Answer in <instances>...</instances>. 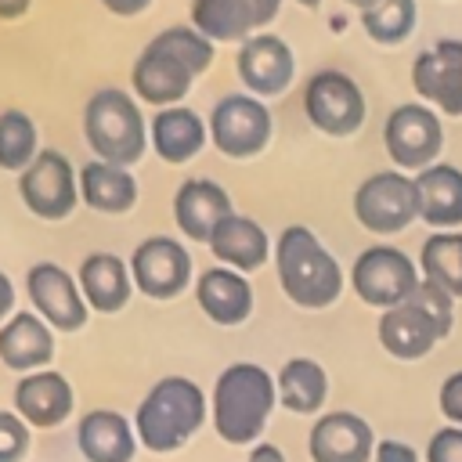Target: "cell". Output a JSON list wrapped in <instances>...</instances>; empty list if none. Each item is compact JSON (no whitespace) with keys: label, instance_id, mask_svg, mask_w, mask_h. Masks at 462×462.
Segmentation results:
<instances>
[{"label":"cell","instance_id":"cell-1","mask_svg":"<svg viewBox=\"0 0 462 462\" xmlns=\"http://www.w3.org/2000/svg\"><path fill=\"white\" fill-rule=\"evenodd\" d=\"M274 404H278L274 375L256 361H235L213 383L209 422L224 444L253 448V444H260Z\"/></svg>","mask_w":462,"mask_h":462},{"label":"cell","instance_id":"cell-2","mask_svg":"<svg viewBox=\"0 0 462 462\" xmlns=\"http://www.w3.org/2000/svg\"><path fill=\"white\" fill-rule=\"evenodd\" d=\"M206 419H209V397L202 393V386L188 375H162L141 397L130 422L141 448L155 455H170L180 451L202 430Z\"/></svg>","mask_w":462,"mask_h":462},{"label":"cell","instance_id":"cell-3","mask_svg":"<svg viewBox=\"0 0 462 462\" xmlns=\"http://www.w3.org/2000/svg\"><path fill=\"white\" fill-rule=\"evenodd\" d=\"M274 267H278L282 292L296 307H303V310H325V307H332L339 300L343 285H346L339 260L303 224L282 227V235L274 242Z\"/></svg>","mask_w":462,"mask_h":462},{"label":"cell","instance_id":"cell-4","mask_svg":"<svg viewBox=\"0 0 462 462\" xmlns=\"http://www.w3.org/2000/svg\"><path fill=\"white\" fill-rule=\"evenodd\" d=\"M83 137L94 159L134 166L148 148V123L141 116L137 97H130L119 87L94 90L83 108Z\"/></svg>","mask_w":462,"mask_h":462},{"label":"cell","instance_id":"cell-5","mask_svg":"<svg viewBox=\"0 0 462 462\" xmlns=\"http://www.w3.org/2000/svg\"><path fill=\"white\" fill-rule=\"evenodd\" d=\"M419 282L422 278H419L415 260L404 249L386 245V242L361 249L350 263V289L357 292L361 303L379 307V310L408 303V296L415 292Z\"/></svg>","mask_w":462,"mask_h":462},{"label":"cell","instance_id":"cell-6","mask_svg":"<svg viewBox=\"0 0 462 462\" xmlns=\"http://www.w3.org/2000/svg\"><path fill=\"white\" fill-rule=\"evenodd\" d=\"M303 112L314 130L328 137H350L368 116L361 83L343 69H318L303 87Z\"/></svg>","mask_w":462,"mask_h":462},{"label":"cell","instance_id":"cell-7","mask_svg":"<svg viewBox=\"0 0 462 462\" xmlns=\"http://www.w3.org/2000/svg\"><path fill=\"white\" fill-rule=\"evenodd\" d=\"M354 217L372 235H397L419 217L415 177L404 170H379L354 191Z\"/></svg>","mask_w":462,"mask_h":462},{"label":"cell","instance_id":"cell-8","mask_svg":"<svg viewBox=\"0 0 462 462\" xmlns=\"http://www.w3.org/2000/svg\"><path fill=\"white\" fill-rule=\"evenodd\" d=\"M271 112L253 94H224L209 112V144L227 159H253L271 141Z\"/></svg>","mask_w":462,"mask_h":462},{"label":"cell","instance_id":"cell-9","mask_svg":"<svg viewBox=\"0 0 462 462\" xmlns=\"http://www.w3.org/2000/svg\"><path fill=\"white\" fill-rule=\"evenodd\" d=\"M444 144V126L440 116L422 105V101H404L397 105L386 123H383V148L393 159L397 170H426L437 162Z\"/></svg>","mask_w":462,"mask_h":462},{"label":"cell","instance_id":"cell-10","mask_svg":"<svg viewBox=\"0 0 462 462\" xmlns=\"http://www.w3.org/2000/svg\"><path fill=\"white\" fill-rule=\"evenodd\" d=\"M18 195L40 220H65L79 202V170H72L58 148H40V155L18 173Z\"/></svg>","mask_w":462,"mask_h":462},{"label":"cell","instance_id":"cell-11","mask_svg":"<svg viewBox=\"0 0 462 462\" xmlns=\"http://www.w3.org/2000/svg\"><path fill=\"white\" fill-rule=\"evenodd\" d=\"M191 253L180 238L170 235H148L130 253V278L134 289L148 300H173L191 285Z\"/></svg>","mask_w":462,"mask_h":462},{"label":"cell","instance_id":"cell-12","mask_svg":"<svg viewBox=\"0 0 462 462\" xmlns=\"http://www.w3.org/2000/svg\"><path fill=\"white\" fill-rule=\"evenodd\" d=\"M25 292L32 310L54 328V332H79L87 325V300L79 292V282L54 260H40L25 274Z\"/></svg>","mask_w":462,"mask_h":462},{"label":"cell","instance_id":"cell-13","mask_svg":"<svg viewBox=\"0 0 462 462\" xmlns=\"http://www.w3.org/2000/svg\"><path fill=\"white\" fill-rule=\"evenodd\" d=\"M235 72L245 83V94H253V97H278V94L289 90V83L296 76V58H292V47L278 32L260 29L245 43H238Z\"/></svg>","mask_w":462,"mask_h":462},{"label":"cell","instance_id":"cell-14","mask_svg":"<svg viewBox=\"0 0 462 462\" xmlns=\"http://www.w3.org/2000/svg\"><path fill=\"white\" fill-rule=\"evenodd\" d=\"M411 87L422 105L462 116V40L444 36L430 51H419L411 61Z\"/></svg>","mask_w":462,"mask_h":462},{"label":"cell","instance_id":"cell-15","mask_svg":"<svg viewBox=\"0 0 462 462\" xmlns=\"http://www.w3.org/2000/svg\"><path fill=\"white\" fill-rule=\"evenodd\" d=\"M310 462H372L375 433L357 411H325L307 433Z\"/></svg>","mask_w":462,"mask_h":462},{"label":"cell","instance_id":"cell-16","mask_svg":"<svg viewBox=\"0 0 462 462\" xmlns=\"http://www.w3.org/2000/svg\"><path fill=\"white\" fill-rule=\"evenodd\" d=\"M72 408H76L72 383L54 368L29 372L14 383V411L25 419L29 430H54L72 415Z\"/></svg>","mask_w":462,"mask_h":462},{"label":"cell","instance_id":"cell-17","mask_svg":"<svg viewBox=\"0 0 462 462\" xmlns=\"http://www.w3.org/2000/svg\"><path fill=\"white\" fill-rule=\"evenodd\" d=\"M195 76L170 54L155 51L152 43H144V51L137 54L134 69H130V90L137 101L155 105V108H173L188 97Z\"/></svg>","mask_w":462,"mask_h":462},{"label":"cell","instance_id":"cell-18","mask_svg":"<svg viewBox=\"0 0 462 462\" xmlns=\"http://www.w3.org/2000/svg\"><path fill=\"white\" fill-rule=\"evenodd\" d=\"M195 300H199L202 314L213 325H224V328H235L253 314V285H249V278L231 271V267H224V263H213L195 278Z\"/></svg>","mask_w":462,"mask_h":462},{"label":"cell","instance_id":"cell-19","mask_svg":"<svg viewBox=\"0 0 462 462\" xmlns=\"http://www.w3.org/2000/svg\"><path fill=\"white\" fill-rule=\"evenodd\" d=\"M54 357V328L36 310H14L0 325V361L11 372H40Z\"/></svg>","mask_w":462,"mask_h":462},{"label":"cell","instance_id":"cell-20","mask_svg":"<svg viewBox=\"0 0 462 462\" xmlns=\"http://www.w3.org/2000/svg\"><path fill=\"white\" fill-rule=\"evenodd\" d=\"M231 213V195L209 177H188L173 195V220L191 242H209L213 227Z\"/></svg>","mask_w":462,"mask_h":462},{"label":"cell","instance_id":"cell-21","mask_svg":"<svg viewBox=\"0 0 462 462\" xmlns=\"http://www.w3.org/2000/svg\"><path fill=\"white\" fill-rule=\"evenodd\" d=\"M76 448L87 462H134L141 444L123 411L94 408L76 422Z\"/></svg>","mask_w":462,"mask_h":462},{"label":"cell","instance_id":"cell-22","mask_svg":"<svg viewBox=\"0 0 462 462\" xmlns=\"http://www.w3.org/2000/svg\"><path fill=\"white\" fill-rule=\"evenodd\" d=\"M206 245L213 249L217 263L238 271V274L260 271V267L267 263V256H271V238H267V231H263L253 217H245V213L224 217V220L213 227V235H209Z\"/></svg>","mask_w":462,"mask_h":462},{"label":"cell","instance_id":"cell-23","mask_svg":"<svg viewBox=\"0 0 462 462\" xmlns=\"http://www.w3.org/2000/svg\"><path fill=\"white\" fill-rule=\"evenodd\" d=\"M206 141H209V123L199 112L184 108V105L159 108L148 123V144L170 166H180V162L195 159Z\"/></svg>","mask_w":462,"mask_h":462},{"label":"cell","instance_id":"cell-24","mask_svg":"<svg viewBox=\"0 0 462 462\" xmlns=\"http://www.w3.org/2000/svg\"><path fill=\"white\" fill-rule=\"evenodd\" d=\"M76 282H79V292H83L87 307L97 310V314H119L130 303V292H134L130 267L116 253L83 256V263L76 271Z\"/></svg>","mask_w":462,"mask_h":462},{"label":"cell","instance_id":"cell-25","mask_svg":"<svg viewBox=\"0 0 462 462\" xmlns=\"http://www.w3.org/2000/svg\"><path fill=\"white\" fill-rule=\"evenodd\" d=\"M415 191H419V220L440 231L462 227V170L458 166L433 162L419 170Z\"/></svg>","mask_w":462,"mask_h":462},{"label":"cell","instance_id":"cell-26","mask_svg":"<svg viewBox=\"0 0 462 462\" xmlns=\"http://www.w3.org/2000/svg\"><path fill=\"white\" fill-rule=\"evenodd\" d=\"M375 336H379V346L397 361H419L440 343V332L433 328V321L422 310H415L411 303L383 310Z\"/></svg>","mask_w":462,"mask_h":462},{"label":"cell","instance_id":"cell-27","mask_svg":"<svg viewBox=\"0 0 462 462\" xmlns=\"http://www.w3.org/2000/svg\"><path fill=\"white\" fill-rule=\"evenodd\" d=\"M79 202L94 213H130L137 206V177L130 166L90 159L79 166Z\"/></svg>","mask_w":462,"mask_h":462},{"label":"cell","instance_id":"cell-28","mask_svg":"<svg viewBox=\"0 0 462 462\" xmlns=\"http://www.w3.org/2000/svg\"><path fill=\"white\" fill-rule=\"evenodd\" d=\"M278 404L292 415H314L328 401V372L314 357H289L278 375Z\"/></svg>","mask_w":462,"mask_h":462},{"label":"cell","instance_id":"cell-29","mask_svg":"<svg viewBox=\"0 0 462 462\" xmlns=\"http://www.w3.org/2000/svg\"><path fill=\"white\" fill-rule=\"evenodd\" d=\"M191 25L209 43H245L256 29L245 0H191Z\"/></svg>","mask_w":462,"mask_h":462},{"label":"cell","instance_id":"cell-30","mask_svg":"<svg viewBox=\"0 0 462 462\" xmlns=\"http://www.w3.org/2000/svg\"><path fill=\"white\" fill-rule=\"evenodd\" d=\"M419 267L422 278L451 292L455 300L462 296V231H433L426 235L419 249Z\"/></svg>","mask_w":462,"mask_h":462},{"label":"cell","instance_id":"cell-31","mask_svg":"<svg viewBox=\"0 0 462 462\" xmlns=\"http://www.w3.org/2000/svg\"><path fill=\"white\" fill-rule=\"evenodd\" d=\"M40 155V134L29 112L4 108L0 112V170H25Z\"/></svg>","mask_w":462,"mask_h":462},{"label":"cell","instance_id":"cell-32","mask_svg":"<svg viewBox=\"0 0 462 462\" xmlns=\"http://www.w3.org/2000/svg\"><path fill=\"white\" fill-rule=\"evenodd\" d=\"M415 22H419V4L415 0H379L368 11H361L365 32L383 47L404 43L415 32Z\"/></svg>","mask_w":462,"mask_h":462},{"label":"cell","instance_id":"cell-33","mask_svg":"<svg viewBox=\"0 0 462 462\" xmlns=\"http://www.w3.org/2000/svg\"><path fill=\"white\" fill-rule=\"evenodd\" d=\"M148 43H152L155 51L177 58L191 76H199V72H206V69L213 65V47H217V43H209L195 25H170V29H162V32H155Z\"/></svg>","mask_w":462,"mask_h":462},{"label":"cell","instance_id":"cell-34","mask_svg":"<svg viewBox=\"0 0 462 462\" xmlns=\"http://www.w3.org/2000/svg\"><path fill=\"white\" fill-rule=\"evenodd\" d=\"M408 303L415 307V310H422L430 321H433V328L440 332V339H448L451 336V328H455V296L451 292H444L440 285H433V282H419L415 285V292L408 296Z\"/></svg>","mask_w":462,"mask_h":462},{"label":"cell","instance_id":"cell-35","mask_svg":"<svg viewBox=\"0 0 462 462\" xmlns=\"http://www.w3.org/2000/svg\"><path fill=\"white\" fill-rule=\"evenodd\" d=\"M29 444H32V433L25 419L18 411L0 408V462H22L29 455Z\"/></svg>","mask_w":462,"mask_h":462},{"label":"cell","instance_id":"cell-36","mask_svg":"<svg viewBox=\"0 0 462 462\" xmlns=\"http://www.w3.org/2000/svg\"><path fill=\"white\" fill-rule=\"evenodd\" d=\"M426 462H462V426H444L426 444Z\"/></svg>","mask_w":462,"mask_h":462},{"label":"cell","instance_id":"cell-37","mask_svg":"<svg viewBox=\"0 0 462 462\" xmlns=\"http://www.w3.org/2000/svg\"><path fill=\"white\" fill-rule=\"evenodd\" d=\"M437 404H440V415L448 419V426H462V368L451 372V375L440 383Z\"/></svg>","mask_w":462,"mask_h":462},{"label":"cell","instance_id":"cell-38","mask_svg":"<svg viewBox=\"0 0 462 462\" xmlns=\"http://www.w3.org/2000/svg\"><path fill=\"white\" fill-rule=\"evenodd\" d=\"M372 462H419V451H415L408 440L386 437V440H375V455H372Z\"/></svg>","mask_w":462,"mask_h":462},{"label":"cell","instance_id":"cell-39","mask_svg":"<svg viewBox=\"0 0 462 462\" xmlns=\"http://www.w3.org/2000/svg\"><path fill=\"white\" fill-rule=\"evenodd\" d=\"M245 4H249V11H253L256 29H260V25H271V22L278 18V11H282V0H245Z\"/></svg>","mask_w":462,"mask_h":462},{"label":"cell","instance_id":"cell-40","mask_svg":"<svg viewBox=\"0 0 462 462\" xmlns=\"http://www.w3.org/2000/svg\"><path fill=\"white\" fill-rule=\"evenodd\" d=\"M148 4L152 0H101V7L112 11V14H119V18H134V14L148 11Z\"/></svg>","mask_w":462,"mask_h":462},{"label":"cell","instance_id":"cell-41","mask_svg":"<svg viewBox=\"0 0 462 462\" xmlns=\"http://www.w3.org/2000/svg\"><path fill=\"white\" fill-rule=\"evenodd\" d=\"M245 462H285V455H282V448H278V444L260 440V444H253V448H249V458H245Z\"/></svg>","mask_w":462,"mask_h":462},{"label":"cell","instance_id":"cell-42","mask_svg":"<svg viewBox=\"0 0 462 462\" xmlns=\"http://www.w3.org/2000/svg\"><path fill=\"white\" fill-rule=\"evenodd\" d=\"M11 314H14V285H11V278L0 271V325H4Z\"/></svg>","mask_w":462,"mask_h":462},{"label":"cell","instance_id":"cell-43","mask_svg":"<svg viewBox=\"0 0 462 462\" xmlns=\"http://www.w3.org/2000/svg\"><path fill=\"white\" fill-rule=\"evenodd\" d=\"M29 4L32 0H0V18L4 22H14V18H22L29 11Z\"/></svg>","mask_w":462,"mask_h":462},{"label":"cell","instance_id":"cell-44","mask_svg":"<svg viewBox=\"0 0 462 462\" xmlns=\"http://www.w3.org/2000/svg\"><path fill=\"white\" fill-rule=\"evenodd\" d=\"M343 4H350V7H357V11H368V7L379 4V0H343Z\"/></svg>","mask_w":462,"mask_h":462},{"label":"cell","instance_id":"cell-45","mask_svg":"<svg viewBox=\"0 0 462 462\" xmlns=\"http://www.w3.org/2000/svg\"><path fill=\"white\" fill-rule=\"evenodd\" d=\"M296 4H300V7H307V11H314V7L321 4V0H296Z\"/></svg>","mask_w":462,"mask_h":462}]
</instances>
